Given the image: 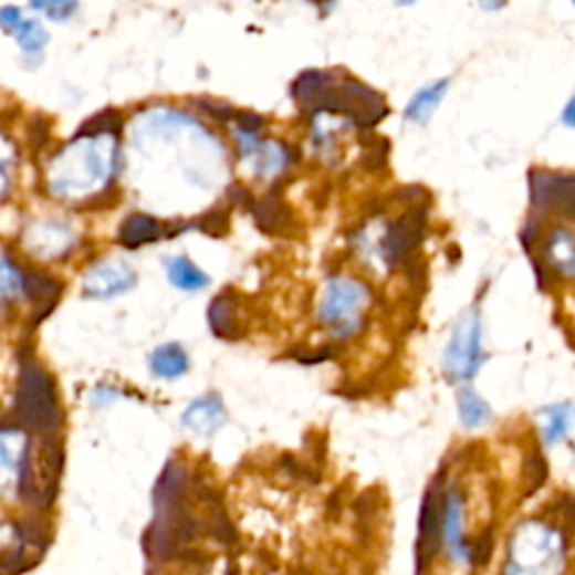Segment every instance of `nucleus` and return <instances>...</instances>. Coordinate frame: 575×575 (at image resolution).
Returning <instances> with one entry per match:
<instances>
[{"label":"nucleus","instance_id":"27","mask_svg":"<svg viewBox=\"0 0 575 575\" xmlns=\"http://www.w3.org/2000/svg\"><path fill=\"white\" fill-rule=\"evenodd\" d=\"M562 122L571 128H575V97L564 106V113H562Z\"/></svg>","mask_w":575,"mask_h":575},{"label":"nucleus","instance_id":"8","mask_svg":"<svg viewBox=\"0 0 575 575\" xmlns=\"http://www.w3.org/2000/svg\"><path fill=\"white\" fill-rule=\"evenodd\" d=\"M335 86L333 75L322 70H309L304 75L295 82L293 86V97L311 111H317V106L322 104V100L328 95V91Z\"/></svg>","mask_w":575,"mask_h":575},{"label":"nucleus","instance_id":"26","mask_svg":"<svg viewBox=\"0 0 575 575\" xmlns=\"http://www.w3.org/2000/svg\"><path fill=\"white\" fill-rule=\"evenodd\" d=\"M200 106L219 119H230L232 117V108L230 106H221V104H213V102H200Z\"/></svg>","mask_w":575,"mask_h":575},{"label":"nucleus","instance_id":"25","mask_svg":"<svg viewBox=\"0 0 575 575\" xmlns=\"http://www.w3.org/2000/svg\"><path fill=\"white\" fill-rule=\"evenodd\" d=\"M21 21H23L21 10H17V8H3V10H0V28L14 32Z\"/></svg>","mask_w":575,"mask_h":575},{"label":"nucleus","instance_id":"18","mask_svg":"<svg viewBox=\"0 0 575 575\" xmlns=\"http://www.w3.org/2000/svg\"><path fill=\"white\" fill-rule=\"evenodd\" d=\"M459 411H461V418L468 427L472 425H483V420H488L490 411L485 407V402L474 396L470 389H463L461 391V398H459Z\"/></svg>","mask_w":575,"mask_h":575},{"label":"nucleus","instance_id":"19","mask_svg":"<svg viewBox=\"0 0 575 575\" xmlns=\"http://www.w3.org/2000/svg\"><path fill=\"white\" fill-rule=\"evenodd\" d=\"M32 8L45 12L52 21H65L77 10V0H32Z\"/></svg>","mask_w":575,"mask_h":575},{"label":"nucleus","instance_id":"10","mask_svg":"<svg viewBox=\"0 0 575 575\" xmlns=\"http://www.w3.org/2000/svg\"><path fill=\"white\" fill-rule=\"evenodd\" d=\"M165 265H167L169 281L176 288H180V291L196 293V291H202V288H207V283H209V276L187 257H169L165 261Z\"/></svg>","mask_w":575,"mask_h":575},{"label":"nucleus","instance_id":"29","mask_svg":"<svg viewBox=\"0 0 575 575\" xmlns=\"http://www.w3.org/2000/svg\"><path fill=\"white\" fill-rule=\"evenodd\" d=\"M400 3H407V6H409V3H414V0H400Z\"/></svg>","mask_w":575,"mask_h":575},{"label":"nucleus","instance_id":"11","mask_svg":"<svg viewBox=\"0 0 575 575\" xmlns=\"http://www.w3.org/2000/svg\"><path fill=\"white\" fill-rule=\"evenodd\" d=\"M25 461V441L14 429H0V479L21 474Z\"/></svg>","mask_w":575,"mask_h":575},{"label":"nucleus","instance_id":"28","mask_svg":"<svg viewBox=\"0 0 575 575\" xmlns=\"http://www.w3.org/2000/svg\"><path fill=\"white\" fill-rule=\"evenodd\" d=\"M481 3V8H485V10H501L503 6H506V0H479Z\"/></svg>","mask_w":575,"mask_h":575},{"label":"nucleus","instance_id":"7","mask_svg":"<svg viewBox=\"0 0 575 575\" xmlns=\"http://www.w3.org/2000/svg\"><path fill=\"white\" fill-rule=\"evenodd\" d=\"M149 369L156 378L176 380L189 372V355L178 342H167L151 353Z\"/></svg>","mask_w":575,"mask_h":575},{"label":"nucleus","instance_id":"17","mask_svg":"<svg viewBox=\"0 0 575 575\" xmlns=\"http://www.w3.org/2000/svg\"><path fill=\"white\" fill-rule=\"evenodd\" d=\"M17 34V41L19 45L25 50V52H41L48 43V32L41 28V23L36 21H21L19 28L14 30Z\"/></svg>","mask_w":575,"mask_h":575},{"label":"nucleus","instance_id":"12","mask_svg":"<svg viewBox=\"0 0 575 575\" xmlns=\"http://www.w3.org/2000/svg\"><path fill=\"white\" fill-rule=\"evenodd\" d=\"M30 279L8 257H0V304H12L28 295Z\"/></svg>","mask_w":575,"mask_h":575},{"label":"nucleus","instance_id":"24","mask_svg":"<svg viewBox=\"0 0 575 575\" xmlns=\"http://www.w3.org/2000/svg\"><path fill=\"white\" fill-rule=\"evenodd\" d=\"M261 126H263V117H259L254 113H241L239 115V130L257 135L261 130Z\"/></svg>","mask_w":575,"mask_h":575},{"label":"nucleus","instance_id":"3","mask_svg":"<svg viewBox=\"0 0 575 575\" xmlns=\"http://www.w3.org/2000/svg\"><path fill=\"white\" fill-rule=\"evenodd\" d=\"M531 200L537 209L560 211L566 219H575V176L555 171H533Z\"/></svg>","mask_w":575,"mask_h":575},{"label":"nucleus","instance_id":"14","mask_svg":"<svg viewBox=\"0 0 575 575\" xmlns=\"http://www.w3.org/2000/svg\"><path fill=\"white\" fill-rule=\"evenodd\" d=\"M70 243H72V237L65 228L45 226V228H39V234H34L32 250H34V254H39L43 259H56L70 248Z\"/></svg>","mask_w":575,"mask_h":575},{"label":"nucleus","instance_id":"5","mask_svg":"<svg viewBox=\"0 0 575 575\" xmlns=\"http://www.w3.org/2000/svg\"><path fill=\"white\" fill-rule=\"evenodd\" d=\"M427 213L422 207H414L389 228L385 239V252L389 261H405L422 239Z\"/></svg>","mask_w":575,"mask_h":575},{"label":"nucleus","instance_id":"22","mask_svg":"<svg viewBox=\"0 0 575 575\" xmlns=\"http://www.w3.org/2000/svg\"><path fill=\"white\" fill-rule=\"evenodd\" d=\"M526 468H529V479H531V485H529V492L537 490L544 481H546V474H548V468L544 463V457L540 452H533L526 461Z\"/></svg>","mask_w":575,"mask_h":575},{"label":"nucleus","instance_id":"9","mask_svg":"<svg viewBox=\"0 0 575 575\" xmlns=\"http://www.w3.org/2000/svg\"><path fill=\"white\" fill-rule=\"evenodd\" d=\"M448 88H450V82H448V80L420 88V91L411 97V102H409V106H407V111H405V117H407L409 122H416V124H427L429 117L435 115L437 106L443 102Z\"/></svg>","mask_w":575,"mask_h":575},{"label":"nucleus","instance_id":"13","mask_svg":"<svg viewBox=\"0 0 575 575\" xmlns=\"http://www.w3.org/2000/svg\"><path fill=\"white\" fill-rule=\"evenodd\" d=\"M165 226L158 223L151 216L144 213H133L128 221H124L122 226V243L128 248H137L144 243H151L156 239H160Z\"/></svg>","mask_w":575,"mask_h":575},{"label":"nucleus","instance_id":"30","mask_svg":"<svg viewBox=\"0 0 575 575\" xmlns=\"http://www.w3.org/2000/svg\"><path fill=\"white\" fill-rule=\"evenodd\" d=\"M573 3H575V0H573Z\"/></svg>","mask_w":575,"mask_h":575},{"label":"nucleus","instance_id":"2","mask_svg":"<svg viewBox=\"0 0 575 575\" xmlns=\"http://www.w3.org/2000/svg\"><path fill=\"white\" fill-rule=\"evenodd\" d=\"M137 283L135 270L119 259H106L95 263L82 281V293L86 300H115L133 291Z\"/></svg>","mask_w":575,"mask_h":575},{"label":"nucleus","instance_id":"6","mask_svg":"<svg viewBox=\"0 0 575 575\" xmlns=\"http://www.w3.org/2000/svg\"><path fill=\"white\" fill-rule=\"evenodd\" d=\"M223 422H226V409L221 398L216 394L196 398L182 414L185 429L194 431L196 437H211Z\"/></svg>","mask_w":575,"mask_h":575},{"label":"nucleus","instance_id":"23","mask_svg":"<svg viewBox=\"0 0 575 575\" xmlns=\"http://www.w3.org/2000/svg\"><path fill=\"white\" fill-rule=\"evenodd\" d=\"M551 414H553V418L546 429V439H548V443H555L566 431V414L562 409H553Z\"/></svg>","mask_w":575,"mask_h":575},{"label":"nucleus","instance_id":"4","mask_svg":"<svg viewBox=\"0 0 575 575\" xmlns=\"http://www.w3.org/2000/svg\"><path fill=\"white\" fill-rule=\"evenodd\" d=\"M441 518H443V496L439 481L431 483L420 511V533H418V553L416 564L418 573H425L441 548Z\"/></svg>","mask_w":575,"mask_h":575},{"label":"nucleus","instance_id":"20","mask_svg":"<svg viewBox=\"0 0 575 575\" xmlns=\"http://www.w3.org/2000/svg\"><path fill=\"white\" fill-rule=\"evenodd\" d=\"M492 546H494V540H492V531L485 529L477 540L474 544L468 548V555L472 557V562L477 566H483L490 562V555H492Z\"/></svg>","mask_w":575,"mask_h":575},{"label":"nucleus","instance_id":"16","mask_svg":"<svg viewBox=\"0 0 575 575\" xmlns=\"http://www.w3.org/2000/svg\"><path fill=\"white\" fill-rule=\"evenodd\" d=\"M548 252H551L553 265H562L568 259L566 270L575 274V237L571 232H564V230L553 232L551 243H548Z\"/></svg>","mask_w":575,"mask_h":575},{"label":"nucleus","instance_id":"21","mask_svg":"<svg viewBox=\"0 0 575 575\" xmlns=\"http://www.w3.org/2000/svg\"><path fill=\"white\" fill-rule=\"evenodd\" d=\"M119 115L115 111H104L100 115H95L91 122H86V126L82 128L84 135H95V133H106V130H117L119 128Z\"/></svg>","mask_w":575,"mask_h":575},{"label":"nucleus","instance_id":"1","mask_svg":"<svg viewBox=\"0 0 575 575\" xmlns=\"http://www.w3.org/2000/svg\"><path fill=\"white\" fill-rule=\"evenodd\" d=\"M317 111L346 115L363 128L378 124L389 113L385 100L374 88L355 80H346L342 86H333L317 106Z\"/></svg>","mask_w":575,"mask_h":575},{"label":"nucleus","instance_id":"15","mask_svg":"<svg viewBox=\"0 0 575 575\" xmlns=\"http://www.w3.org/2000/svg\"><path fill=\"white\" fill-rule=\"evenodd\" d=\"M257 223L265 232H279L285 223H291V211L279 196H265V200L257 207Z\"/></svg>","mask_w":575,"mask_h":575}]
</instances>
